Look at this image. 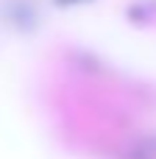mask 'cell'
Listing matches in <instances>:
<instances>
[{
	"mask_svg": "<svg viewBox=\"0 0 156 159\" xmlns=\"http://www.w3.org/2000/svg\"><path fill=\"white\" fill-rule=\"evenodd\" d=\"M78 3H92V0H56V6H78Z\"/></svg>",
	"mask_w": 156,
	"mask_h": 159,
	"instance_id": "1",
	"label": "cell"
}]
</instances>
